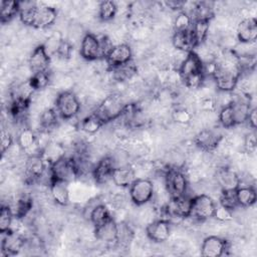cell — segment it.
<instances>
[{"label":"cell","mask_w":257,"mask_h":257,"mask_svg":"<svg viewBox=\"0 0 257 257\" xmlns=\"http://www.w3.org/2000/svg\"><path fill=\"white\" fill-rule=\"evenodd\" d=\"M20 21L36 29H44L51 26L57 18L54 7L38 5L32 1H18Z\"/></svg>","instance_id":"cell-1"},{"label":"cell","mask_w":257,"mask_h":257,"mask_svg":"<svg viewBox=\"0 0 257 257\" xmlns=\"http://www.w3.org/2000/svg\"><path fill=\"white\" fill-rule=\"evenodd\" d=\"M178 72L184 84L189 88L201 87L206 77L204 72V63L195 51L186 54L178 68Z\"/></svg>","instance_id":"cell-2"},{"label":"cell","mask_w":257,"mask_h":257,"mask_svg":"<svg viewBox=\"0 0 257 257\" xmlns=\"http://www.w3.org/2000/svg\"><path fill=\"white\" fill-rule=\"evenodd\" d=\"M126 103L118 93H111L105 96L93 111L103 124L117 119L123 112Z\"/></svg>","instance_id":"cell-3"},{"label":"cell","mask_w":257,"mask_h":257,"mask_svg":"<svg viewBox=\"0 0 257 257\" xmlns=\"http://www.w3.org/2000/svg\"><path fill=\"white\" fill-rule=\"evenodd\" d=\"M164 186L170 199L187 195L189 183L184 171L179 167H169L164 174Z\"/></svg>","instance_id":"cell-4"},{"label":"cell","mask_w":257,"mask_h":257,"mask_svg":"<svg viewBox=\"0 0 257 257\" xmlns=\"http://www.w3.org/2000/svg\"><path fill=\"white\" fill-rule=\"evenodd\" d=\"M52 181H61L69 184L78 177V170L72 157L63 156L49 165Z\"/></svg>","instance_id":"cell-5"},{"label":"cell","mask_w":257,"mask_h":257,"mask_svg":"<svg viewBox=\"0 0 257 257\" xmlns=\"http://www.w3.org/2000/svg\"><path fill=\"white\" fill-rule=\"evenodd\" d=\"M54 108L63 119H70L78 114L81 108L80 101L71 90H64L57 94Z\"/></svg>","instance_id":"cell-6"},{"label":"cell","mask_w":257,"mask_h":257,"mask_svg":"<svg viewBox=\"0 0 257 257\" xmlns=\"http://www.w3.org/2000/svg\"><path fill=\"white\" fill-rule=\"evenodd\" d=\"M131 201L136 206H144L148 204L155 195L154 183L145 178H138L128 188Z\"/></svg>","instance_id":"cell-7"},{"label":"cell","mask_w":257,"mask_h":257,"mask_svg":"<svg viewBox=\"0 0 257 257\" xmlns=\"http://www.w3.org/2000/svg\"><path fill=\"white\" fill-rule=\"evenodd\" d=\"M216 202L207 194H199L192 198L190 217L194 220L203 222L213 218Z\"/></svg>","instance_id":"cell-8"},{"label":"cell","mask_w":257,"mask_h":257,"mask_svg":"<svg viewBox=\"0 0 257 257\" xmlns=\"http://www.w3.org/2000/svg\"><path fill=\"white\" fill-rule=\"evenodd\" d=\"M49 165L42 157L41 153L27 156L24 162V177L25 182L33 184L38 182L43 174L48 169Z\"/></svg>","instance_id":"cell-9"},{"label":"cell","mask_w":257,"mask_h":257,"mask_svg":"<svg viewBox=\"0 0 257 257\" xmlns=\"http://www.w3.org/2000/svg\"><path fill=\"white\" fill-rule=\"evenodd\" d=\"M192 198L187 195L176 198L169 199V201L163 206V210L168 217L177 218V219H186L190 217Z\"/></svg>","instance_id":"cell-10"},{"label":"cell","mask_w":257,"mask_h":257,"mask_svg":"<svg viewBox=\"0 0 257 257\" xmlns=\"http://www.w3.org/2000/svg\"><path fill=\"white\" fill-rule=\"evenodd\" d=\"M80 56L87 61H95L102 59L99 37L91 32H87L84 34L79 48Z\"/></svg>","instance_id":"cell-11"},{"label":"cell","mask_w":257,"mask_h":257,"mask_svg":"<svg viewBox=\"0 0 257 257\" xmlns=\"http://www.w3.org/2000/svg\"><path fill=\"white\" fill-rule=\"evenodd\" d=\"M116 168L115 162L112 156H103L101 157L93 167L92 178L94 182L98 185L106 184L111 180L112 173Z\"/></svg>","instance_id":"cell-12"},{"label":"cell","mask_w":257,"mask_h":257,"mask_svg":"<svg viewBox=\"0 0 257 257\" xmlns=\"http://www.w3.org/2000/svg\"><path fill=\"white\" fill-rule=\"evenodd\" d=\"M1 242V255L8 257L18 254L25 245L24 236L15 230H10L4 234Z\"/></svg>","instance_id":"cell-13"},{"label":"cell","mask_w":257,"mask_h":257,"mask_svg":"<svg viewBox=\"0 0 257 257\" xmlns=\"http://www.w3.org/2000/svg\"><path fill=\"white\" fill-rule=\"evenodd\" d=\"M51 63V56L46 51L43 44L37 45L31 52L28 59V66L31 73L48 71Z\"/></svg>","instance_id":"cell-14"},{"label":"cell","mask_w":257,"mask_h":257,"mask_svg":"<svg viewBox=\"0 0 257 257\" xmlns=\"http://www.w3.org/2000/svg\"><path fill=\"white\" fill-rule=\"evenodd\" d=\"M146 234L151 241L163 243L171 236V224L167 219L153 220L147 225Z\"/></svg>","instance_id":"cell-15"},{"label":"cell","mask_w":257,"mask_h":257,"mask_svg":"<svg viewBox=\"0 0 257 257\" xmlns=\"http://www.w3.org/2000/svg\"><path fill=\"white\" fill-rule=\"evenodd\" d=\"M222 141V136L212 128L201 130L194 138V143L200 150L211 153L217 149Z\"/></svg>","instance_id":"cell-16"},{"label":"cell","mask_w":257,"mask_h":257,"mask_svg":"<svg viewBox=\"0 0 257 257\" xmlns=\"http://www.w3.org/2000/svg\"><path fill=\"white\" fill-rule=\"evenodd\" d=\"M133 59V50L126 43L114 44L103 59L108 68L119 66Z\"/></svg>","instance_id":"cell-17"},{"label":"cell","mask_w":257,"mask_h":257,"mask_svg":"<svg viewBox=\"0 0 257 257\" xmlns=\"http://www.w3.org/2000/svg\"><path fill=\"white\" fill-rule=\"evenodd\" d=\"M228 242L219 236L206 237L201 245V255L205 257H220L228 250Z\"/></svg>","instance_id":"cell-18"},{"label":"cell","mask_w":257,"mask_h":257,"mask_svg":"<svg viewBox=\"0 0 257 257\" xmlns=\"http://www.w3.org/2000/svg\"><path fill=\"white\" fill-rule=\"evenodd\" d=\"M237 39L241 43H254L257 39V21L255 17L243 18L237 25Z\"/></svg>","instance_id":"cell-19"},{"label":"cell","mask_w":257,"mask_h":257,"mask_svg":"<svg viewBox=\"0 0 257 257\" xmlns=\"http://www.w3.org/2000/svg\"><path fill=\"white\" fill-rule=\"evenodd\" d=\"M172 44L173 46L183 53H189L195 50L198 47L195 36L192 32V29L175 31L172 36Z\"/></svg>","instance_id":"cell-20"},{"label":"cell","mask_w":257,"mask_h":257,"mask_svg":"<svg viewBox=\"0 0 257 257\" xmlns=\"http://www.w3.org/2000/svg\"><path fill=\"white\" fill-rule=\"evenodd\" d=\"M216 183L221 191L236 190L240 186V176L228 167L217 170Z\"/></svg>","instance_id":"cell-21"},{"label":"cell","mask_w":257,"mask_h":257,"mask_svg":"<svg viewBox=\"0 0 257 257\" xmlns=\"http://www.w3.org/2000/svg\"><path fill=\"white\" fill-rule=\"evenodd\" d=\"M117 234V223L111 217L104 223L94 227L95 238L104 244H115Z\"/></svg>","instance_id":"cell-22"},{"label":"cell","mask_w":257,"mask_h":257,"mask_svg":"<svg viewBox=\"0 0 257 257\" xmlns=\"http://www.w3.org/2000/svg\"><path fill=\"white\" fill-rule=\"evenodd\" d=\"M17 145L21 151L29 155L39 154L37 137L30 127H23L17 136Z\"/></svg>","instance_id":"cell-23"},{"label":"cell","mask_w":257,"mask_h":257,"mask_svg":"<svg viewBox=\"0 0 257 257\" xmlns=\"http://www.w3.org/2000/svg\"><path fill=\"white\" fill-rule=\"evenodd\" d=\"M137 175L135 170L126 166H120L116 167L112 173L111 181L116 187L120 188H130V186L137 180Z\"/></svg>","instance_id":"cell-24"},{"label":"cell","mask_w":257,"mask_h":257,"mask_svg":"<svg viewBox=\"0 0 257 257\" xmlns=\"http://www.w3.org/2000/svg\"><path fill=\"white\" fill-rule=\"evenodd\" d=\"M51 199L59 206H67L70 201L68 184L61 181H52L49 185Z\"/></svg>","instance_id":"cell-25"},{"label":"cell","mask_w":257,"mask_h":257,"mask_svg":"<svg viewBox=\"0 0 257 257\" xmlns=\"http://www.w3.org/2000/svg\"><path fill=\"white\" fill-rule=\"evenodd\" d=\"M236 199L240 208H250L255 205L257 200V194L254 186L252 185H240L236 191Z\"/></svg>","instance_id":"cell-26"},{"label":"cell","mask_w":257,"mask_h":257,"mask_svg":"<svg viewBox=\"0 0 257 257\" xmlns=\"http://www.w3.org/2000/svg\"><path fill=\"white\" fill-rule=\"evenodd\" d=\"M33 209V199L28 193H21L14 201L13 213L16 219H24Z\"/></svg>","instance_id":"cell-27"},{"label":"cell","mask_w":257,"mask_h":257,"mask_svg":"<svg viewBox=\"0 0 257 257\" xmlns=\"http://www.w3.org/2000/svg\"><path fill=\"white\" fill-rule=\"evenodd\" d=\"M108 69L109 71H111L112 77L117 81H125L131 79L135 74H137V71H138L137 64L133 59L124 64L111 67Z\"/></svg>","instance_id":"cell-28"},{"label":"cell","mask_w":257,"mask_h":257,"mask_svg":"<svg viewBox=\"0 0 257 257\" xmlns=\"http://www.w3.org/2000/svg\"><path fill=\"white\" fill-rule=\"evenodd\" d=\"M58 117L59 114L55 110V108L52 107H46L43 109L39 115V125L44 132H49L56 127L58 123Z\"/></svg>","instance_id":"cell-29"},{"label":"cell","mask_w":257,"mask_h":257,"mask_svg":"<svg viewBox=\"0 0 257 257\" xmlns=\"http://www.w3.org/2000/svg\"><path fill=\"white\" fill-rule=\"evenodd\" d=\"M19 15V4L18 1L2 0L0 2V17L1 23H9L12 19Z\"/></svg>","instance_id":"cell-30"},{"label":"cell","mask_w":257,"mask_h":257,"mask_svg":"<svg viewBox=\"0 0 257 257\" xmlns=\"http://www.w3.org/2000/svg\"><path fill=\"white\" fill-rule=\"evenodd\" d=\"M111 217L112 216H111L109 210L107 209V207L102 203H98L91 209V211L88 215V220L91 222L93 227H96V226L104 223Z\"/></svg>","instance_id":"cell-31"},{"label":"cell","mask_w":257,"mask_h":257,"mask_svg":"<svg viewBox=\"0 0 257 257\" xmlns=\"http://www.w3.org/2000/svg\"><path fill=\"white\" fill-rule=\"evenodd\" d=\"M118 8L115 2L107 0V1H101L98 5V11L97 15L98 18L103 22L111 21L117 14Z\"/></svg>","instance_id":"cell-32"},{"label":"cell","mask_w":257,"mask_h":257,"mask_svg":"<svg viewBox=\"0 0 257 257\" xmlns=\"http://www.w3.org/2000/svg\"><path fill=\"white\" fill-rule=\"evenodd\" d=\"M134 236H135L134 230L127 223H124V222L117 223V234H116V242H115L117 246L127 247L130 243L133 241Z\"/></svg>","instance_id":"cell-33"},{"label":"cell","mask_w":257,"mask_h":257,"mask_svg":"<svg viewBox=\"0 0 257 257\" xmlns=\"http://www.w3.org/2000/svg\"><path fill=\"white\" fill-rule=\"evenodd\" d=\"M103 125H104L103 122L98 118V116L94 112H91L90 114L86 115L80 121L81 130L84 133L90 134V135L97 133Z\"/></svg>","instance_id":"cell-34"},{"label":"cell","mask_w":257,"mask_h":257,"mask_svg":"<svg viewBox=\"0 0 257 257\" xmlns=\"http://www.w3.org/2000/svg\"><path fill=\"white\" fill-rule=\"evenodd\" d=\"M209 27L210 22L208 21H193L191 29L195 36L198 46L202 45L207 40L209 35Z\"/></svg>","instance_id":"cell-35"},{"label":"cell","mask_w":257,"mask_h":257,"mask_svg":"<svg viewBox=\"0 0 257 257\" xmlns=\"http://www.w3.org/2000/svg\"><path fill=\"white\" fill-rule=\"evenodd\" d=\"M218 121L224 128H231L236 126L234 111L231 102L223 107H221L218 113Z\"/></svg>","instance_id":"cell-36"},{"label":"cell","mask_w":257,"mask_h":257,"mask_svg":"<svg viewBox=\"0 0 257 257\" xmlns=\"http://www.w3.org/2000/svg\"><path fill=\"white\" fill-rule=\"evenodd\" d=\"M14 213L9 205H2L0 210V232L4 234L12 229Z\"/></svg>","instance_id":"cell-37"},{"label":"cell","mask_w":257,"mask_h":257,"mask_svg":"<svg viewBox=\"0 0 257 257\" xmlns=\"http://www.w3.org/2000/svg\"><path fill=\"white\" fill-rule=\"evenodd\" d=\"M28 82L34 91H39L46 88L50 82V75L48 71L33 73L28 78Z\"/></svg>","instance_id":"cell-38"},{"label":"cell","mask_w":257,"mask_h":257,"mask_svg":"<svg viewBox=\"0 0 257 257\" xmlns=\"http://www.w3.org/2000/svg\"><path fill=\"white\" fill-rule=\"evenodd\" d=\"M236 190L232 191H221L219 197V204L224 206L225 208L231 210L233 213L236 209H239V205L236 199Z\"/></svg>","instance_id":"cell-39"},{"label":"cell","mask_w":257,"mask_h":257,"mask_svg":"<svg viewBox=\"0 0 257 257\" xmlns=\"http://www.w3.org/2000/svg\"><path fill=\"white\" fill-rule=\"evenodd\" d=\"M192 24H193V20L191 16L184 11H179L178 15L175 17V20H174V30L175 31L188 30L192 27Z\"/></svg>","instance_id":"cell-40"},{"label":"cell","mask_w":257,"mask_h":257,"mask_svg":"<svg viewBox=\"0 0 257 257\" xmlns=\"http://www.w3.org/2000/svg\"><path fill=\"white\" fill-rule=\"evenodd\" d=\"M213 217L220 222H229L233 219L234 213L231 210L225 208L224 206L217 204Z\"/></svg>","instance_id":"cell-41"},{"label":"cell","mask_w":257,"mask_h":257,"mask_svg":"<svg viewBox=\"0 0 257 257\" xmlns=\"http://www.w3.org/2000/svg\"><path fill=\"white\" fill-rule=\"evenodd\" d=\"M13 137L8 130L3 128L1 132V153L4 156L12 147Z\"/></svg>","instance_id":"cell-42"},{"label":"cell","mask_w":257,"mask_h":257,"mask_svg":"<svg viewBox=\"0 0 257 257\" xmlns=\"http://www.w3.org/2000/svg\"><path fill=\"white\" fill-rule=\"evenodd\" d=\"M173 117H174V120H176L178 123H181V124L189 123L192 120L191 112L185 108L177 109L173 113Z\"/></svg>","instance_id":"cell-43"},{"label":"cell","mask_w":257,"mask_h":257,"mask_svg":"<svg viewBox=\"0 0 257 257\" xmlns=\"http://www.w3.org/2000/svg\"><path fill=\"white\" fill-rule=\"evenodd\" d=\"M256 108L255 107H251L250 110H249V113H248V116H247V122L249 124V126L253 130L256 128V122H257V115H256Z\"/></svg>","instance_id":"cell-44"},{"label":"cell","mask_w":257,"mask_h":257,"mask_svg":"<svg viewBox=\"0 0 257 257\" xmlns=\"http://www.w3.org/2000/svg\"><path fill=\"white\" fill-rule=\"evenodd\" d=\"M256 147V139H255V135H248L245 139V148L246 150L249 151H253L255 150Z\"/></svg>","instance_id":"cell-45"}]
</instances>
